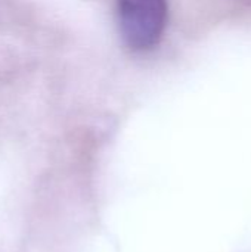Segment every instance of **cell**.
<instances>
[{
  "label": "cell",
  "instance_id": "cell-1",
  "mask_svg": "<svg viewBox=\"0 0 251 252\" xmlns=\"http://www.w3.org/2000/svg\"><path fill=\"white\" fill-rule=\"evenodd\" d=\"M120 32L133 50L154 47L164 31L167 21L166 0H118Z\"/></svg>",
  "mask_w": 251,
  "mask_h": 252
}]
</instances>
